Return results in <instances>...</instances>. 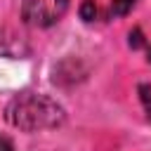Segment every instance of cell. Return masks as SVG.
<instances>
[{
    "mask_svg": "<svg viewBox=\"0 0 151 151\" xmlns=\"http://www.w3.org/2000/svg\"><path fill=\"white\" fill-rule=\"evenodd\" d=\"M0 151H14V146L7 137H0Z\"/></svg>",
    "mask_w": 151,
    "mask_h": 151,
    "instance_id": "cell-7",
    "label": "cell"
},
{
    "mask_svg": "<svg viewBox=\"0 0 151 151\" xmlns=\"http://www.w3.org/2000/svg\"><path fill=\"white\" fill-rule=\"evenodd\" d=\"M132 5H134L132 0H111V7L109 9H111L113 17H123V14H127L132 9Z\"/></svg>",
    "mask_w": 151,
    "mask_h": 151,
    "instance_id": "cell-4",
    "label": "cell"
},
{
    "mask_svg": "<svg viewBox=\"0 0 151 151\" xmlns=\"http://www.w3.org/2000/svg\"><path fill=\"white\" fill-rule=\"evenodd\" d=\"M139 94H142V101L149 111V120H151V87L149 85H139Z\"/></svg>",
    "mask_w": 151,
    "mask_h": 151,
    "instance_id": "cell-5",
    "label": "cell"
},
{
    "mask_svg": "<svg viewBox=\"0 0 151 151\" xmlns=\"http://www.w3.org/2000/svg\"><path fill=\"white\" fill-rule=\"evenodd\" d=\"M78 12H80V19H83V21H87V24L94 21V17H97V5H94V0H83Z\"/></svg>",
    "mask_w": 151,
    "mask_h": 151,
    "instance_id": "cell-3",
    "label": "cell"
},
{
    "mask_svg": "<svg viewBox=\"0 0 151 151\" xmlns=\"http://www.w3.org/2000/svg\"><path fill=\"white\" fill-rule=\"evenodd\" d=\"M132 2H134V0H132Z\"/></svg>",
    "mask_w": 151,
    "mask_h": 151,
    "instance_id": "cell-9",
    "label": "cell"
},
{
    "mask_svg": "<svg viewBox=\"0 0 151 151\" xmlns=\"http://www.w3.org/2000/svg\"><path fill=\"white\" fill-rule=\"evenodd\" d=\"M142 45H144V35H142V31H139V28L130 31V47H132V50H139Z\"/></svg>",
    "mask_w": 151,
    "mask_h": 151,
    "instance_id": "cell-6",
    "label": "cell"
},
{
    "mask_svg": "<svg viewBox=\"0 0 151 151\" xmlns=\"http://www.w3.org/2000/svg\"><path fill=\"white\" fill-rule=\"evenodd\" d=\"M149 61H151V47H149Z\"/></svg>",
    "mask_w": 151,
    "mask_h": 151,
    "instance_id": "cell-8",
    "label": "cell"
},
{
    "mask_svg": "<svg viewBox=\"0 0 151 151\" xmlns=\"http://www.w3.org/2000/svg\"><path fill=\"white\" fill-rule=\"evenodd\" d=\"M9 125L24 130V132H38V130H52L59 127L66 120V113L61 104H57L47 94H19L7 104L5 111Z\"/></svg>",
    "mask_w": 151,
    "mask_h": 151,
    "instance_id": "cell-1",
    "label": "cell"
},
{
    "mask_svg": "<svg viewBox=\"0 0 151 151\" xmlns=\"http://www.w3.org/2000/svg\"><path fill=\"white\" fill-rule=\"evenodd\" d=\"M68 9V0H21V19L33 28L54 26Z\"/></svg>",
    "mask_w": 151,
    "mask_h": 151,
    "instance_id": "cell-2",
    "label": "cell"
}]
</instances>
